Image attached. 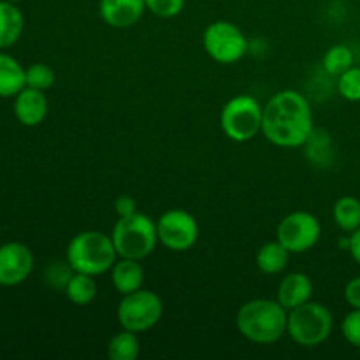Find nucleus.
I'll list each match as a JSON object with an SVG mask.
<instances>
[{
    "instance_id": "f257e3e1",
    "label": "nucleus",
    "mask_w": 360,
    "mask_h": 360,
    "mask_svg": "<svg viewBox=\"0 0 360 360\" xmlns=\"http://www.w3.org/2000/svg\"><path fill=\"white\" fill-rule=\"evenodd\" d=\"M315 130L308 98L295 90H281L264 105L262 136L278 148H301Z\"/></svg>"
},
{
    "instance_id": "f03ea898",
    "label": "nucleus",
    "mask_w": 360,
    "mask_h": 360,
    "mask_svg": "<svg viewBox=\"0 0 360 360\" xmlns=\"http://www.w3.org/2000/svg\"><path fill=\"white\" fill-rule=\"evenodd\" d=\"M288 311L278 299L246 301L236 315V327L245 340L255 345H273L287 334Z\"/></svg>"
},
{
    "instance_id": "7ed1b4c3",
    "label": "nucleus",
    "mask_w": 360,
    "mask_h": 360,
    "mask_svg": "<svg viewBox=\"0 0 360 360\" xmlns=\"http://www.w3.org/2000/svg\"><path fill=\"white\" fill-rule=\"evenodd\" d=\"M65 260L74 273L101 276L111 271L118 260V253L111 236L101 231H83L67 245Z\"/></svg>"
},
{
    "instance_id": "20e7f679",
    "label": "nucleus",
    "mask_w": 360,
    "mask_h": 360,
    "mask_svg": "<svg viewBox=\"0 0 360 360\" xmlns=\"http://www.w3.org/2000/svg\"><path fill=\"white\" fill-rule=\"evenodd\" d=\"M111 239L118 257L122 259L144 260L153 253L158 245L157 221L151 220L146 213L130 214L118 218L111 232Z\"/></svg>"
},
{
    "instance_id": "39448f33",
    "label": "nucleus",
    "mask_w": 360,
    "mask_h": 360,
    "mask_svg": "<svg viewBox=\"0 0 360 360\" xmlns=\"http://www.w3.org/2000/svg\"><path fill=\"white\" fill-rule=\"evenodd\" d=\"M333 327V313L320 302L308 301L288 311L287 336L299 347H320L329 340Z\"/></svg>"
},
{
    "instance_id": "423d86ee",
    "label": "nucleus",
    "mask_w": 360,
    "mask_h": 360,
    "mask_svg": "<svg viewBox=\"0 0 360 360\" xmlns=\"http://www.w3.org/2000/svg\"><path fill=\"white\" fill-rule=\"evenodd\" d=\"M264 105L252 95H236L221 108L220 127L234 143H248L262 134Z\"/></svg>"
},
{
    "instance_id": "0eeeda50",
    "label": "nucleus",
    "mask_w": 360,
    "mask_h": 360,
    "mask_svg": "<svg viewBox=\"0 0 360 360\" xmlns=\"http://www.w3.org/2000/svg\"><path fill=\"white\" fill-rule=\"evenodd\" d=\"M162 315H164V302L160 295L146 288L122 295V301L116 308V319L122 329L132 330L136 334L153 329L162 320Z\"/></svg>"
},
{
    "instance_id": "6e6552de",
    "label": "nucleus",
    "mask_w": 360,
    "mask_h": 360,
    "mask_svg": "<svg viewBox=\"0 0 360 360\" xmlns=\"http://www.w3.org/2000/svg\"><path fill=\"white\" fill-rule=\"evenodd\" d=\"M202 48L214 62L232 65L248 53L250 42L238 25L220 20L206 27L202 34Z\"/></svg>"
},
{
    "instance_id": "1a4fd4ad",
    "label": "nucleus",
    "mask_w": 360,
    "mask_h": 360,
    "mask_svg": "<svg viewBox=\"0 0 360 360\" xmlns=\"http://www.w3.org/2000/svg\"><path fill=\"white\" fill-rule=\"evenodd\" d=\"M322 238V225L313 213L292 211L281 218L276 229V239L294 255L315 248Z\"/></svg>"
},
{
    "instance_id": "9d476101",
    "label": "nucleus",
    "mask_w": 360,
    "mask_h": 360,
    "mask_svg": "<svg viewBox=\"0 0 360 360\" xmlns=\"http://www.w3.org/2000/svg\"><path fill=\"white\" fill-rule=\"evenodd\" d=\"M158 243L176 253L188 252L199 239V224L185 210H169L157 220Z\"/></svg>"
},
{
    "instance_id": "9b49d317",
    "label": "nucleus",
    "mask_w": 360,
    "mask_h": 360,
    "mask_svg": "<svg viewBox=\"0 0 360 360\" xmlns=\"http://www.w3.org/2000/svg\"><path fill=\"white\" fill-rule=\"evenodd\" d=\"M34 271V253L25 243L0 245V287H16Z\"/></svg>"
},
{
    "instance_id": "f8f14e48",
    "label": "nucleus",
    "mask_w": 360,
    "mask_h": 360,
    "mask_svg": "<svg viewBox=\"0 0 360 360\" xmlns=\"http://www.w3.org/2000/svg\"><path fill=\"white\" fill-rule=\"evenodd\" d=\"M144 13H146L144 0H101L98 2V14L102 21L108 27L120 28V30L139 23Z\"/></svg>"
},
{
    "instance_id": "ddd939ff",
    "label": "nucleus",
    "mask_w": 360,
    "mask_h": 360,
    "mask_svg": "<svg viewBox=\"0 0 360 360\" xmlns=\"http://www.w3.org/2000/svg\"><path fill=\"white\" fill-rule=\"evenodd\" d=\"M14 116L23 127H37L48 116V97L44 91L35 88L25 86L20 94L14 97Z\"/></svg>"
},
{
    "instance_id": "4468645a",
    "label": "nucleus",
    "mask_w": 360,
    "mask_h": 360,
    "mask_svg": "<svg viewBox=\"0 0 360 360\" xmlns=\"http://www.w3.org/2000/svg\"><path fill=\"white\" fill-rule=\"evenodd\" d=\"M313 297V281L304 273H290L283 276L278 285L276 299L287 311L311 301Z\"/></svg>"
},
{
    "instance_id": "2eb2a0df",
    "label": "nucleus",
    "mask_w": 360,
    "mask_h": 360,
    "mask_svg": "<svg viewBox=\"0 0 360 360\" xmlns=\"http://www.w3.org/2000/svg\"><path fill=\"white\" fill-rule=\"evenodd\" d=\"M109 273H111L112 287L120 295H127L130 292L143 288L144 269L141 266V260L118 257V260H116Z\"/></svg>"
},
{
    "instance_id": "dca6fc26",
    "label": "nucleus",
    "mask_w": 360,
    "mask_h": 360,
    "mask_svg": "<svg viewBox=\"0 0 360 360\" xmlns=\"http://www.w3.org/2000/svg\"><path fill=\"white\" fill-rule=\"evenodd\" d=\"M25 28V18L14 2L0 0V51L20 41Z\"/></svg>"
},
{
    "instance_id": "f3484780",
    "label": "nucleus",
    "mask_w": 360,
    "mask_h": 360,
    "mask_svg": "<svg viewBox=\"0 0 360 360\" xmlns=\"http://www.w3.org/2000/svg\"><path fill=\"white\" fill-rule=\"evenodd\" d=\"M290 255L292 253L278 239H274L260 246L255 255V264L260 273L266 276H274V274L283 273L285 267L288 266Z\"/></svg>"
},
{
    "instance_id": "a211bd4d",
    "label": "nucleus",
    "mask_w": 360,
    "mask_h": 360,
    "mask_svg": "<svg viewBox=\"0 0 360 360\" xmlns=\"http://www.w3.org/2000/svg\"><path fill=\"white\" fill-rule=\"evenodd\" d=\"M25 86V69L21 63L14 56L0 51V97L14 98Z\"/></svg>"
},
{
    "instance_id": "6ab92c4d",
    "label": "nucleus",
    "mask_w": 360,
    "mask_h": 360,
    "mask_svg": "<svg viewBox=\"0 0 360 360\" xmlns=\"http://www.w3.org/2000/svg\"><path fill=\"white\" fill-rule=\"evenodd\" d=\"M63 292L74 306H88L97 297V281L90 274L72 273Z\"/></svg>"
},
{
    "instance_id": "aec40b11",
    "label": "nucleus",
    "mask_w": 360,
    "mask_h": 360,
    "mask_svg": "<svg viewBox=\"0 0 360 360\" xmlns=\"http://www.w3.org/2000/svg\"><path fill=\"white\" fill-rule=\"evenodd\" d=\"M333 218L338 229L352 234L360 227V200L354 195H343L334 202Z\"/></svg>"
},
{
    "instance_id": "412c9836",
    "label": "nucleus",
    "mask_w": 360,
    "mask_h": 360,
    "mask_svg": "<svg viewBox=\"0 0 360 360\" xmlns=\"http://www.w3.org/2000/svg\"><path fill=\"white\" fill-rule=\"evenodd\" d=\"M105 354L109 360H136L141 354L139 334L122 329L109 340Z\"/></svg>"
},
{
    "instance_id": "4be33fe9",
    "label": "nucleus",
    "mask_w": 360,
    "mask_h": 360,
    "mask_svg": "<svg viewBox=\"0 0 360 360\" xmlns=\"http://www.w3.org/2000/svg\"><path fill=\"white\" fill-rule=\"evenodd\" d=\"M322 65L329 76L338 77L354 65V53L347 44H334L323 55Z\"/></svg>"
},
{
    "instance_id": "5701e85b",
    "label": "nucleus",
    "mask_w": 360,
    "mask_h": 360,
    "mask_svg": "<svg viewBox=\"0 0 360 360\" xmlns=\"http://www.w3.org/2000/svg\"><path fill=\"white\" fill-rule=\"evenodd\" d=\"M25 83L35 90H49L55 84V70L46 63H32L25 69Z\"/></svg>"
},
{
    "instance_id": "b1692460",
    "label": "nucleus",
    "mask_w": 360,
    "mask_h": 360,
    "mask_svg": "<svg viewBox=\"0 0 360 360\" xmlns=\"http://www.w3.org/2000/svg\"><path fill=\"white\" fill-rule=\"evenodd\" d=\"M338 94L348 102H360V67L352 65L336 81Z\"/></svg>"
},
{
    "instance_id": "393cba45",
    "label": "nucleus",
    "mask_w": 360,
    "mask_h": 360,
    "mask_svg": "<svg viewBox=\"0 0 360 360\" xmlns=\"http://www.w3.org/2000/svg\"><path fill=\"white\" fill-rule=\"evenodd\" d=\"M144 2H146V11L164 20L176 18L185 9V0H144Z\"/></svg>"
},
{
    "instance_id": "a878e982",
    "label": "nucleus",
    "mask_w": 360,
    "mask_h": 360,
    "mask_svg": "<svg viewBox=\"0 0 360 360\" xmlns=\"http://www.w3.org/2000/svg\"><path fill=\"white\" fill-rule=\"evenodd\" d=\"M341 334L347 343L360 348V309L352 308V311L345 315L343 322H341Z\"/></svg>"
},
{
    "instance_id": "bb28decb",
    "label": "nucleus",
    "mask_w": 360,
    "mask_h": 360,
    "mask_svg": "<svg viewBox=\"0 0 360 360\" xmlns=\"http://www.w3.org/2000/svg\"><path fill=\"white\" fill-rule=\"evenodd\" d=\"M72 267L69 266V262L67 260H63V262H53L51 266L46 269V281H48L49 285H51L53 288H58V290H63L67 285V281L70 280V276H72Z\"/></svg>"
},
{
    "instance_id": "cd10ccee",
    "label": "nucleus",
    "mask_w": 360,
    "mask_h": 360,
    "mask_svg": "<svg viewBox=\"0 0 360 360\" xmlns=\"http://www.w3.org/2000/svg\"><path fill=\"white\" fill-rule=\"evenodd\" d=\"M343 295H345V301L348 302L350 308L360 309V276L352 278V280L348 281L347 287H345Z\"/></svg>"
},
{
    "instance_id": "c85d7f7f",
    "label": "nucleus",
    "mask_w": 360,
    "mask_h": 360,
    "mask_svg": "<svg viewBox=\"0 0 360 360\" xmlns=\"http://www.w3.org/2000/svg\"><path fill=\"white\" fill-rule=\"evenodd\" d=\"M115 211L118 214V218L130 217V214L137 213V202L134 200V197L130 195H120L118 199L115 200Z\"/></svg>"
},
{
    "instance_id": "c756f323",
    "label": "nucleus",
    "mask_w": 360,
    "mask_h": 360,
    "mask_svg": "<svg viewBox=\"0 0 360 360\" xmlns=\"http://www.w3.org/2000/svg\"><path fill=\"white\" fill-rule=\"evenodd\" d=\"M348 252H350L352 259L360 266V227L348 234Z\"/></svg>"
},
{
    "instance_id": "7c9ffc66",
    "label": "nucleus",
    "mask_w": 360,
    "mask_h": 360,
    "mask_svg": "<svg viewBox=\"0 0 360 360\" xmlns=\"http://www.w3.org/2000/svg\"><path fill=\"white\" fill-rule=\"evenodd\" d=\"M7 2H14V4H16V2H20V0H7Z\"/></svg>"
}]
</instances>
